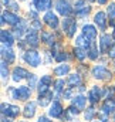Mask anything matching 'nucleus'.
I'll list each match as a JSON object with an SVG mask.
<instances>
[{
  "label": "nucleus",
  "mask_w": 115,
  "mask_h": 122,
  "mask_svg": "<svg viewBox=\"0 0 115 122\" xmlns=\"http://www.w3.org/2000/svg\"><path fill=\"white\" fill-rule=\"evenodd\" d=\"M9 95L13 99H27L31 95V90L29 87H16V88H9Z\"/></svg>",
  "instance_id": "1"
},
{
  "label": "nucleus",
  "mask_w": 115,
  "mask_h": 122,
  "mask_svg": "<svg viewBox=\"0 0 115 122\" xmlns=\"http://www.w3.org/2000/svg\"><path fill=\"white\" fill-rule=\"evenodd\" d=\"M92 75H94V78L101 80V81H105V80L111 78V72L108 71V68L105 65H95L92 68Z\"/></svg>",
  "instance_id": "2"
},
{
  "label": "nucleus",
  "mask_w": 115,
  "mask_h": 122,
  "mask_svg": "<svg viewBox=\"0 0 115 122\" xmlns=\"http://www.w3.org/2000/svg\"><path fill=\"white\" fill-rule=\"evenodd\" d=\"M20 114V108L11 104H1V115L7 117V118H17Z\"/></svg>",
  "instance_id": "3"
},
{
  "label": "nucleus",
  "mask_w": 115,
  "mask_h": 122,
  "mask_svg": "<svg viewBox=\"0 0 115 122\" xmlns=\"http://www.w3.org/2000/svg\"><path fill=\"white\" fill-rule=\"evenodd\" d=\"M23 58H24V61H26L27 64H30L31 67H38L40 62H41V57H40V54H38L37 51H34V50H29V51H26L24 56H23Z\"/></svg>",
  "instance_id": "4"
},
{
  "label": "nucleus",
  "mask_w": 115,
  "mask_h": 122,
  "mask_svg": "<svg viewBox=\"0 0 115 122\" xmlns=\"http://www.w3.org/2000/svg\"><path fill=\"white\" fill-rule=\"evenodd\" d=\"M114 37L108 36V34H102L101 38H99V51L101 53H107V51H111L112 47H114Z\"/></svg>",
  "instance_id": "5"
},
{
  "label": "nucleus",
  "mask_w": 115,
  "mask_h": 122,
  "mask_svg": "<svg viewBox=\"0 0 115 122\" xmlns=\"http://www.w3.org/2000/svg\"><path fill=\"white\" fill-rule=\"evenodd\" d=\"M56 9L61 16H70L73 13V7L67 0H57L56 1Z\"/></svg>",
  "instance_id": "6"
},
{
  "label": "nucleus",
  "mask_w": 115,
  "mask_h": 122,
  "mask_svg": "<svg viewBox=\"0 0 115 122\" xmlns=\"http://www.w3.org/2000/svg\"><path fill=\"white\" fill-rule=\"evenodd\" d=\"M1 23H7L10 26H16V24H20V17L11 11H4L1 14Z\"/></svg>",
  "instance_id": "7"
},
{
  "label": "nucleus",
  "mask_w": 115,
  "mask_h": 122,
  "mask_svg": "<svg viewBox=\"0 0 115 122\" xmlns=\"http://www.w3.org/2000/svg\"><path fill=\"white\" fill-rule=\"evenodd\" d=\"M63 29L67 31V36H68V37H74V34H75V31H77V23H75V20H73V19H65L64 23H63Z\"/></svg>",
  "instance_id": "8"
},
{
  "label": "nucleus",
  "mask_w": 115,
  "mask_h": 122,
  "mask_svg": "<svg viewBox=\"0 0 115 122\" xmlns=\"http://www.w3.org/2000/svg\"><path fill=\"white\" fill-rule=\"evenodd\" d=\"M1 57H3V61H6L7 64H11L14 62V58H16V54L14 51L10 48V46H3L1 47Z\"/></svg>",
  "instance_id": "9"
},
{
  "label": "nucleus",
  "mask_w": 115,
  "mask_h": 122,
  "mask_svg": "<svg viewBox=\"0 0 115 122\" xmlns=\"http://www.w3.org/2000/svg\"><path fill=\"white\" fill-rule=\"evenodd\" d=\"M44 23L48 26V27H51V29H57L58 27V17L56 13H53V11H47L46 13V16H44Z\"/></svg>",
  "instance_id": "10"
},
{
  "label": "nucleus",
  "mask_w": 115,
  "mask_h": 122,
  "mask_svg": "<svg viewBox=\"0 0 115 122\" xmlns=\"http://www.w3.org/2000/svg\"><path fill=\"white\" fill-rule=\"evenodd\" d=\"M63 105L58 102V101H54L53 104H51V107H50V109H48V115L51 117V118H60L61 115H63Z\"/></svg>",
  "instance_id": "11"
},
{
  "label": "nucleus",
  "mask_w": 115,
  "mask_h": 122,
  "mask_svg": "<svg viewBox=\"0 0 115 122\" xmlns=\"http://www.w3.org/2000/svg\"><path fill=\"white\" fill-rule=\"evenodd\" d=\"M11 75H13V77H11V78H13V81H14V82H19V81H21V80L27 78L30 74L24 70V68H23V67H16V68L13 70V74H11Z\"/></svg>",
  "instance_id": "12"
},
{
  "label": "nucleus",
  "mask_w": 115,
  "mask_h": 122,
  "mask_svg": "<svg viewBox=\"0 0 115 122\" xmlns=\"http://www.w3.org/2000/svg\"><path fill=\"white\" fill-rule=\"evenodd\" d=\"M26 43L31 46V47H37L38 46V33L36 29H31V30L26 34Z\"/></svg>",
  "instance_id": "13"
},
{
  "label": "nucleus",
  "mask_w": 115,
  "mask_h": 122,
  "mask_svg": "<svg viewBox=\"0 0 115 122\" xmlns=\"http://www.w3.org/2000/svg\"><path fill=\"white\" fill-rule=\"evenodd\" d=\"M51 82H53V78L50 75H43L40 78V82H38V92L41 94V92L48 91V87L51 85Z\"/></svg>",
  "instance_id": "14"
},
{
  "label": "nucleus",
  "mask_w": 115,
  "mask_h": 122,
  "mask_svg": "<svg viewBox=\"0 0 115 122\" xmlns=\"http://www.w3.org/2000/svg\"><path fill=\"white\" fill-rule=\"evenodd\" d=\"M94 21L95 24L101 29V30H105L107 29V14L104 11H98L95 16H94Z\"/></svg>",
  "instance_id": "15"
},
{
  "label": "nucleus",
  "mask_w": 115,
  "mask_h": 122,
  "mask_svg": "<svg viewBox=\"0 0 115 122\" xmlns=\"http://www.w3.org/2000/svg\"><path fill=\"white\" fill-rule=\"evenodd\" d=\"M51 98H53V92L50 91V90L46 91V92H41V94L38 95V104H40L41 107H47V105L50 104Z\"/></svg>",
  "instance_id": "16"
},
{
  "label": "nucleus",
  "mask_w": 115,
  "mask_h": 122,
  "mask_svg": "<svg viewBox=\"0 0 115 122\" xmlns=\"http://www.w3.org/2000/svg\"><path fill=\"white\" fill-rule=\"evenodd\" d=\"M75 46L77 47H84V48H89L91 46H92V40H89L88 37H85L84 34H81L80 37H77V40H75Z\"/></svg>",
  "instance_id": "17"
},
{
  "label": "nucleus",
  "mask_w": 115,
  "mask_h": 122,
  "mask_svg": "<svg viewBox=\"0 0 115 122\" xmlns=\"http://www.w3.org/2000/svg\"><path fill=\"white\" fill-rule=\"evenodd\" d=\"M99 98H101V88L99 87H92L88 92V99L92 104H95V102L99 101Z\"/></svg>",
  "instance_id": "18"
},
{
  "label": "nucleus",
  "mask_w": 115,
  "mask_h": 122,
  "mask_svg": "<svg viewBox=\"0 0 115 122\" xmlns=\"http://www.w3.org/2000/svg\"><path fill=\"white\" fill-rule=\"evenodd\" d=\"M36 102H27L26 104V107H24V111H23V115H24V118H33L34 117V114H36Z\"/></svg>",
  "instance_id": "19"
},
{
  "label": "nucleus",
  "mask_w": 115,
  "mask_h": 122,
  "mask_svg": "<svg viewBox=\"0 0 115 122\" xmlns=\"http://www.w3.org/2000/svg\"><path fill=\"white\" fill-rule=\"evenodd\" d=\"M34 7L38 11H46L51 7V0H34Z\"/></svg>",
  "instance_id": "20"
},
{
  "label": "nucleus",
  "mask_w": 115,
  "mask_h": 122,
  "mask_svg": "<svg viewBox=\"0 0 115 122\" xmlns=\"http://www.w3.org/2000/svg\"><path fill=\"white\" fill-rule=\"evenodd\" d=\"M83 34L88 37L89 40H95L97 38V30H95V27L94 26H91V24H85L84 27H83Z\"/></svg>",
  "instance_id": "21"
},
{
  "label": "nucleus",
  "mask_w": 115,
  "mask_h": 122,
  "mask_svg": "<svg viewBox=\"0 0 115 122\" xmlns=\"http://www.w3.org/2000/svg\"><path fill=\"white\" fill-rule=\"evenodd\" d=\"M102 112L104 114H114L115 112V102L111 98H107L104 105H102Z\"/></svg>",
  "instance_id": "22"
},
{
  "label": "nucleus",
  "mask_w": 115,
  "mask_h": 122,
  "mask_svg": "<svg viewBox=\"0 0 115 122\" xmlns=\"http://www.w3.org/2000/svg\"><path fill=\"white\" fill-rule=\"evenodd\" d=\"M13 41H14V37H13V34L10 31L1 30V43H3V46H11Z\"/></svg>",
  "instance_id": "23"
},
{
  "label": "nucleus",
  "mask_w": 115,
  "mask_h": 122,
  "mask_svg": "<svg viewBox=\"0 0 115 122\" xmlns=\"http://www.w3.org/2000/svg\"><path fill=\"white\" fill-rule=\"evenodd\" d=\"M85 104H87V98L84 95H77L73 98V105L77 107L78 109H84L85 108Z\"/></svg>",
  "instance_id": "24"
},
{
  "label": "nucleus",
  "mask_w": 115,
  "mask_h": 122,
  "mask_svg": "<svg viewBox=\"0 0 115 122\" xmlns=\"http://www.w3.org/2000/svg\"><path fill=\"white\" fill-rule=\"evenodd\" d=\"M74 56H75L80 61H83L87 56H88V50L84 48V47H75V48H74Z\"/></svg>",
  "instance_id": "25"
},
{
  "label": "nucleus",
  "mask_w": 115,
  "mask_h": 122,
  "mask_svg": "<svg viewBox=\"0 0 115 122\" xmlns=\"http://www.w3.org/2000/svg\"><path fill=\"white\" fill-rule=\"evenodd\" d=\"M68 71H70V67H68L67 64H61V65H58V67L54 68V74L58 75V77L67 75V74H68Z\"/></svg>",
  "instance_id": "26"
},
{
  "label": "nucleus",
  "mask_w": 115,
  "mask_h": 122,
  "mask_svg": "<svg viewBox=\"0 0 115 122\" xmlns=\"http://www.w3.org/2000/svg\"><path fill=\"white\" fill-rule=\"evenodd\" d=\"M41 38H43V41H44L46 44H48V46H54V37H53L51 33H47V31L41 33Z\"/></svg>",
  "instance_id": "27"
},
{
  "label": "nucleus",
  "mask_w": 115,
  "mask_h": 122,
  "mask_svg": "<svg viewBox=\"0 0 115 122\" xmlns=\"http://www.w3.org/2000/svg\"><path fill=\"white\" fill-rule=\"evenodd\" d=\"M68 84L70 85H80L81 84V78H80V75L78 74H73V75H70V78H68Z\"/></svg>",
  "instance_id": "28"
},
{
  "label": "nucleus",
  "mask_w": 115,
  "mask_h": 122,
  "mask_svg": "<svg viewBox=\"0 0 115 122\" xmlns=\"http://www.w3.org/2000/svg\"><path fill=\"white\" fill-rule=\"evenodd\" d=\"M88 57H89L91 60H95V58L98 57V48L94 46V43H92V46H91L89 50H88Z\"/></svg>",
  "instance_id": "29"
},
{
  "label": "nucleus",
  "mask_w": 115,
  "mask_h": 122,
  "mask_svg": "<svg viewBox=\"0 0 115 122\" xmlns=\"http://www.w3.org/2000/svg\"><path fill=\"white\" fill-rule=\"evenodd\" d=\"M89 11H91V7L89 6H85V7H83L81 10H78V11H75V14L78 16V17H87L88 14H89Z\"/></svg>",
  "instance_id": "30"
},
{
  "label": "nucleus",
  "mask_w": 115,
  "mask_h": 122,
  "mask_svg": "<svg viewBox=\"0 0 115 122\" xmlns=\"http://www.w3.org/2000/svg\"><path fill=\"white\" fill-rule=\"evenodd\" d=\"M64 90V80H57L56 82H54V91L60 94V92Z\"/></svg>",
  "instance_id": "31"
},
{
  "label": "nucleus",
  "mask_w": 115,
  "mask_h": 122,
  "mask_svg": "<svg viewBox=\"0 0 115 122\" xmlns=\"http://www.w3.org/2000/svg\"><path fill=\"white\" fill-rule=\"evenodd\" d=\"M26 21H21V26L20 27H17V29H14V34L17 36V37H21L23 36V33H24V30H26Z\"/></svg>",
  "instance_id": "32"
},
{
  "label": "nucleus",
  "mask_w": 115,
  "mask_h": 122,
  "mask_svg": "<svg viewBox=\"0 0 115 122\" xmlns=\"http://www.w3.org/2000/svg\"><path fill=\"white\" fill-rule=\"evenodd\" d=\"M9 75V70H7V62L6 61H1V78L6 80Z\"/></svg>",
  "instance_id": "33"
},
{
  "label": "nucleus",
  "mask_w": 115,
  "mask_h": 122,
  "mask_svg": "<svg viewBox=\"0 0 115 122\" xmlns=\"http://www.w3.org/2000/svg\"><path fill=\"white\" fill-rule=\"evenodd\" d=\"M108 14H110L111 24H112V19H115V3H111V4L108 6Z\"/></svg>",
  "instance_id": "34"
},
{
  "label": "nucleus",
  "mask_w": 115,
  "mask_h": 122,
  "mask_svg": "<svg viewBox=\"0 0 115 122\" xmlns=\"http://www.w3.org/2000/svg\"><path fill=\"white\" fill-rule=\"evenodd\" d=\"M73 95H74V87H70L68 90L64 91V98H65V99H71V98H74Z\"/></svg>",
  "instance_id": "35"
},
{
  "label": "nucleus",
  "mask_w": 115,
  "mask_h": 122,
  "mask_svg": "<svg viewBox=\"0 0 115 122\" xmlns=\"http://www.w3.org/2000/svg\"><path fill=\"white\" fill-rule=\"evenodd\" d=\"M94 114H95L94 108H88V109L85 111V119H87V121H91V119H92V117H94Z\"/></svg>",
  "instance_id": "36"
},
{
  "label": "nucleus",
  "mask_w": 115,
  "mask_h": 122,
  "mask_svg": "<svg viewBox=\"0 0 115 122\" xmlns=\"http://www.w3.org/2000/svg\"><path fill=\"white\" fill-rule=\"evenodd\" d=\"M27 78H29V87H30V88H31V87H36V82H37L36 75H34V74H30Z\"/></svg>",
  "instance_id": "37"
},
{
  "label": "nucleus",
  "mask_w": 115,
  "mask_h": 122,
  "mask_svg": "<svg viewBox=\"0 0 115 122\" xmlns=\"http://www.w3.org/2000/svg\"><path fill=\"white\" fill-rule=\"evenodd\" d=\"M87 3L84 1V0H78L77 3H75V11H78V10H81L83 7H85Z\"/></svg>",
  "instance_id": "38"
},
{
  "label": "nucleus",
  "mask_w": 115,
  "mask_h": 122,
  "mask_svg": "<svg viewBox=\"0 0 115 122\" xmlns=\"http://www.w3.org/2000/svg\"><path fill=\"white\" fill-rule=\"evenodd\" d=\"M56 60H57L58 62L67 60V54H65V53H60V54H57V56H56Z\"/></svg>",
  "instance_id": "39"
},
{
  "label": "nucleus",
  "mask_w": 115,
  "mask_h": 122,
  "mask_svg": "<svg viewBox=\"0 0 115 122\" xmlns=\"http://www.w3.org/2000/svg\"><path fill=\"white\" fill-rule=\"evenodd\" d=\"M33 29H36V30H40L41 29V23L37 19H34V21H33Z\"/></svg>",
  "instance_id": "40"
},
{
  "label": "nucleus",
  "mask_w": 115,
  "mask_h": 122,
  "mask_svg": "<svg viewBox=\"0 0 115 122\" xmlns=\"http://www.w3.org/2000/svg\"><path fill=\"white\" fill-rule=\"evenodd\" d=\"M9 6H10V7H11V9H13L14 11H17V10H19V6H17V4H16L14 1H10V4H9Z\"/></svg>",
  "instance_id": "41"
},
{
  "label": "nucleus",
  "mask_w": 115,
  "mask_h": 122,
  "mask_svg": "<svg viewBox=\"0 0 115 122\" xmlns=\"http://www.w3.org/2000/svg\"><path fill=\"white\" fill-rule=\"evenodd\" d=\"M37 122H51V121H48L46 117H40V118L37 119Z\"/></svg>",
  "instance_id": "42"
},
{
  "label": "nucleus",
  "mask_w": 115,
  "mask_h": 122,
  "mask_svg": "<svg viewBox=\"0 0 115 122\" xmlns=\"http://www.w3.org/2000/svg\"><path fill=\"white\" fill-rule=\"evenodd\" d=\"M108 54H110V57H111V58H115V47H112V50H111Z\"/></svg>",
  "instance_id": "43"
},
{
  "label": "nucleus",
  "mask_w": 115,
  "mask_h": 122,
  "mask_svg": "<svg viewBox=\"0 0 115 122\" xmlns=\"http://www.w3.org/2000/svg\"><path fill=\"white\" fill-rule=\"evenodd\" d=\"M97 1H98V4H105L108 0H97Z\"/></svg>",
  "instance_id": "44"
},
{
  "label": "nucleus",
  "mask_w": 115,
  "mask_h": 122,
  "mask_svg": "<svg viewBox=\"0 0 115 122\" xmlns=\"http://www.w3.org/2000/svg\"><path fill=\"white\" fill-rule=\"evenodd\" d=\"M112 37H114V40H115V29H114V33H112Z\"/></svg>",
  "instance_id": "45"
},
{
  "label": "nucleus",
  "mask_w": 115,
  "mask_h": 122,
  "mask_svg": "<svg viewBox=\"0 0 115 122\" xmlns=\"http://www.w3.org/2000/svg\"><path fill=\"white\" fill-rule=\"evenodd\" d=\"M114 119H115V112H114Z\"/></svg>",
  "instance_id": "46"
},
{
  "label": "nucleus",
  "mask_w": 115,
  "mask_h": 122,
  "mask_svg": "<svg viewBox=\"0 0 115 122\" xmlns=\"http://www.w3.org/2000/svg\"><path fill=\"white\" fill-rule=\"evenodd\" d=\"M20 122H27V121H20Z\"/></svg>",
  "instance_id": "47"
},
{
  "label": "nucleus",
  "mask_w": 115,
  "mask_h": 122,
  "mask_svg": "<svg viewBox=\"0 0 115 122\" xmlns=\"http://www.w3.org/2000/svg\"><path fill=\"white\" fill-rule=\"evenodd\" d=\"M89 1H94V0H89Z\"/></svg>",
  "instance_id": "48"
},
{
  "label": "nucleus",
  "mask_w": 115,
  "mask_h": 122,
  "mask_svg": "<svg viewBox=\"0 0 115 122\" xmlns=\"http://www.w3.org/2000/svg\"><path fill=\"white\" fill-rule=\"evenodd\" d=\"M114 90H115V87H114Z\"/></svg>",
  "instance_id": "49"
}]
</instances>
